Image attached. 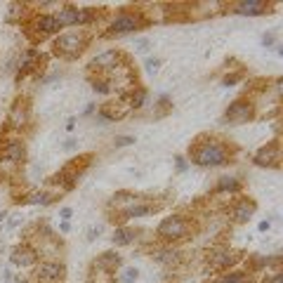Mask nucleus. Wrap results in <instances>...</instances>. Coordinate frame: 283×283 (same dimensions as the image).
Segmentation results:
<instances>
[{
  "label": "nucleus",
  "instance_id": "1",
  "mask_svg": "<svg viewBox=\"0 0 283 283\" xmlns=\"http://www.w3.org/2000/svg\"><path fill=\"white\" fill-rule=\"evenodd\" d=\"M229 146L222 144L220 139H201L192 146V161L201 168H217V165L229 163Z\"/></svg>",
  "mask_w": 283,
  "mask_h": 283
},
{
  "label": "nucleus",
  "instance_id": "2",
  "mask_svg": "<svg viewBox=\"0 0 283 283\" xmlns=\"http://www.w3.org/2000/svg\"><path fill=\"white\" fill-rule=\"evenodd\" d=\"M87 47V36L83 31H71V33H61L54 40V52L64 57V59H76L78 54Z\"/></svg>",
  "mask_w": 283,
  "mask_h": 283
},
{
  "label": "nucleus",
  "instance_id": "3",
  "mask_svg": "<svg viewBox=\"0 0 283 283\" xmlns=\"http://www.w3.org/2000/svg\"><path fill=\"white\" fill-rule=\"evenodd\" d=\"M189 229H192V222H189L186 217H182V215H170V217H165V220L158 224L156 234H158L163 241L172 243V241H182V238L189 234Z\"/></svg>",
  "mask_w": 283,
  "mask_h": 283
},
{
  "label": "nucleus",
  "instance_id": "4",
  "mask_svg": "<svg viewBox=\"0 0 283 283\" xmlns=\"http://www.w3.org/2000/svg\"><path fill=\"white\" fill-rule=\"evenodd\" d=\"M144 26V17L139 15V12H121V15H116L111 19V33L114 36H123V33H132V31H137Z\"/></svg>",
  "mask_w": 283,
  "mask_h": 283
},
{
  "label": "nucleus",
  "instance_id": "5",
  "mask_svg": "<svg viewBox=\"0 0 283 283\" xmlns=\"http://www.w3.org/2000/svg\"><path fill=\"white\" fill-rule=\"evenodd\" d=\"M64 264L59 262H40L36 267V281L38 283H61L64 281Z\"/></svg>",
  "mask_w": 283,
  "mask_h": 283
},
{
  "label": "nucleus",
  "instance_id": "6",
  "mask_svg": "<svg viewBox=\"0 0 283 283\" xmlns=\"http://www.w3.org/2000/svg\"><path fill=\"white\" fill-rule=\"evenodd\" d=\"M250 118H253V104H250V102H245V100L234 102V104L227 109V114H224V121L234 123V125L248 123Z\"/></svg>",
  "mask_w": 283,
  "mask_h": 283
},
{
  "label": "nucleus",
  "instance_id": "7",
  "mask_svg": "<svg viewBox=\"0 0 283 283\" xmlns=\"http://www.w3.org/2000/svg\"><path fill=\"white\" fill-rule=\"evenodd\" d=\"M255 163L264 165V168H278L281 165V144L271 142V144L262 146L260 151L255 153Z\"/></svg>",
  "mask_w": 283,
  "mask_h": 283
},
{
  "label": "nucleus",
  "instance_id": "8",
  "mask_svg": "<svg viewBox=\"0 0 283 283\" xmlns=\"http://www.w3.org/2000/svg\"><path fill=\"white\" fill-rule=\"evenodd\" d=\"M31 29L36 31V33H33L36 38L43 40L45 36H52V33H57L61 26H59V22L54 19V15H38L36 19H33V26H31Z\"/></svg>",
  "mask_w": 283,
  "mask_h": 283
},
{
  "label": "nucleus",
  "instance_id": "9",
  "mask_svg": "<svg viewBox=\"0 0 283 283\" xmlns=\"http://www.w3.org/2000/svg\"><path fill=\"white\" fill-rule=\"evenodd\" d=\"M121 59H123V54L118 52V50H109V52L95 57V59L90 61V66L95 71H111V73H114L116 69H121V64H118Z\"/></svg>",
  "mask_w": 283,
  "mask_h": 283
},
{
  "label": "nucleus",
  "instance_id": "10",
  "mask_svg": "<svg viewBox=\"0 0 283 283\" xmlns=\"http://www.w3.org/2000/svg\"><path fill=\"white\" fill-rule=\"evenodd\" d=\"M208 262L215 269H227L234 262H238V255L229 248H215V250H208Z\"/></svg>",
  "mask_w": 283,
  "mask_h": 283
},
{
  "label": "nucleus",
  "instance_id": "11",
  "mask_svg": "<svg viewBox=\"0 0 283 283\" xmlns=\"http://www.w3.org/2000/svg\"><path fill=\"white\" fill-rule=\"evenodd\" d=\"M0 153H3V158L8 163H22L26 158V146H24L22 139H10V142L3 144Z\"/></svg>",
  "mask_w": 283,
  "mask_h": 283
},
{
  "label": "nucleus",
  "instance_id": "12",
  "mask_svg": "<svg viewBox=\"0 0 283 283\" xmlns=\"http://www.w3.org/2000/svg\"><path fill=\"white\" fill-rule=\"evenodd\" d=\"M12 264H17V267H33L36 262H38V253L31 248V245H17L15 250H12Z\"/></svg>",
  "mask_w": 283,
  "mask_h": 283
},
{
  "label": "nucleus",
  "instance_id": "13",
  "mask_svg": "<svg viewBox=\"0 0 283 283\" xmlns=\"http://www.w3.org/2000/svg\"><path fill=\"white\" fill-rule=\"evenodd\" d=\"M255 210H257V206H255L253 199H238V201H234V206H231V217H234L236 222H248L255 215Z\"/></svg>",
  "mask_w": 283,
  "mask_h": 283
},
{
  "label": "nucleus",
  "instance_id": "14",
  "mask_svg": "<svg viewBox=\"0 0 283 283\" xmlns=\"http://www.w3.org/2000/svg\"><path fill=\"white\" fill-rule=\"evenodd\" d=\"M234 12L245 17H257L269 12V3H264V0H241V3L234 5Z\"/></svg>",
  "mask_w": 283,
  "mask_h": 283
},
{
  "label": "nucleus",
  "instance_id": "15",
  "mask_svg": "<svg viewBox=\"0 0 283 283\" xmlns=\"http://www.w3.org/2000/svg\"><path fill=\"white\" fill-rule=\"evenodd\" d=\"M26 123H29V104H26V100H17L12 111H10V125L19 130Z\"/></svg>",
  "mask_w": 283,
  "mask_h": 283
},
{
  "label": "nucleus",
  "instance_id": "16",
  "mask_svg": "<svg viewBox=\"0 0 283 283\" xmlns=\"http://www.w3.org/2000/svg\"><path fill=\"white\" fill-rule=\"evenodd\" d=\"M95 267L104 271V274H114L116 269L121 267V255L118 253H102L97 260H95Z\"/></svg>",
  "mask_w": 283,
  "mask_h": 283
},
{
  "label": "nucleus",
  "instance_id": "17",
  "mask_svg": "<svg viewBox=\"0 0 283 283\" xmlns=\"http://www.w3.org/2000/svg\"><path fill=\"white\" fill-rule=\"evenodd\" d=\"M40 61H43V57H40L38 50H29V52H24L22 61H19V73H22V76H26V73L38 71Z\"/></svg>",
  "mask_w": 283,
  "mask_h": 283
},
{
  "label": "nucleus",
  "instance_id": "18",
  "mask_svg": "<svg viewBox=\"0 0 283 283\" xmlns=\"http://www.w3.org/2000/svg\"><path fill=\"white\" fill-rule=\"evenodd\" d=\"M153 260L165 264V267H175L179 262V250L175 248H161V250H153Z\"/></svg>",
  "mask_w": 283,
  "mask_h": 283
},
{
  "label": "nucleus",
  "instance_id": "19",
  "mask_svg": "<svg viewBox=\"0 0 283 283\" xmlns=\"http://www.w3.org/2000/svg\"><path fill=\"white\" fill-rule=\"evenodd\" d=\"M146 97H149V92L144 87H135V90H130V95L125 100H128V107L130 109H142L146 104Z\"/></svg>",
  "mask_w": 283,
  "mask_h": 283
},
{
  "label": "nucleus",
  "instance_id": "20",
  "mask_svg": "<svg viewBox=\"0 0 283 283\" xmlns=\"http://www.w3.org/2000/svg\"><path fill=\"white\" fill-rule=\"evenodd\" d=\"M114 243L116 245H130L135 238H137V234H135V229H128V227H118V229L114 231Z\"/></svg>",
  "mask_w": 283,
  "mask_h": 283
},
{
  "label": "nucleus",
  "instance_id": "21",
  "mask_svg": "<svg viewBox=\"0 0 283 283\" xmlns=\"http://www.w3.org/2000/svg\"><path fill=\"white\" fill-rule=\"evenodd\" d=\"M238 189H241V182H238L236 177H222V179L217 182V192L234 194V192H238Z\"/></svg>",
  "mask_w": 283,
  "mask_h": 283
},
{
  "label": "nucleus",
  "instance_id": "22",
  "mask_svg": "<svg viewBox=\"0 0 283 283\" xmlns=\"http://www.w3.org/2000/svg\"><path fill=\"white\" fill-rule=\"evenodd\" d=\"M222 283H250V276L243 271H231V274L222 276Z\"/></svg>",
  "mask_w": 283,
  "mask_h": 283
},
{
  "label": "nucleus",
  "instance_id": "23",
  "mask_svg": "<svg viewBox=\"0 0 283 283\" xmlns=\"http://www.w3.org/2000/svg\"><path fill=\"white\" fill-rule=\"evenodd\" d=\"M137 276H139L137 269L128 267V269H123V274L118 276V281H121V283H135V281H137Z\"/></svg>",
  "mask_w": 283,
  "mask_h": 283
},
{
  "label": "nucleus",
  "instance_id": "24",
  "mask_svg": "<svg viewBox=\"0 0 283 283\" xmlns=\"http://www.w3.org/2000/svg\"><path fill=\"white\" fill-rule=\"evenodd\" d=\"M109 80L107 78H97V80H95V83H92V87H95V92H102V95H109V92H111V87H109Z\"/></svg>",
  "mask_w": 283,
  "mask_h": 283
},
{
  "label": "nucleus",
  "instance_id": "25",
  "mask_svg": "<svg viewBox=\"0 0 283 283\" xmlns=\"http://www.w3.org/2000/svg\"><path fill=\"white\" fill-rule=\"evenodd\" d=\"M29 203H40V206H47V203H52V196L50 194H33L29 199Z\"/></svg>",
  "mask_w": 283,
  "mask_h": 283
},
{
  "label": "nucleus",
  "instance_id": "26",
  "mask_svg": "<svg viewBox=\"0 0 283 283\" xmlns=\"http://www.w3.org/2000/svg\"><path fill=\"white\" fill-rule=\"evenodd\" d=\"M132 142H135V137H128V135H123V137H116V142L114 144L121 149V146H130Z\"/></svg>",
  "mask_w": 283,
  "mask_h": 283
},
{
  "label": "nucleus",
  "instance_id": "27",
  "mask_svg": "<svg viewBox=\"0 0 283 283\" xmlns=\"http://www.w3.org/2000/svg\"><path fill=\"white\" fill-rule=\"evenodd\" d=\"M158 66H161V59H156V57H153V59H146V71H158Z\"/></svg>",
  "mask_w": 283,
  "mask_h": 283
},
{
  "label": "nucleus",
  "instance_id": "28",
  "mask_svg": "<svg viewBox=\"0 0 283 283\" xmlns=\"http://www.w3.org/2000/svg\"><path fill=\"white\" fill-rule=\"evenodd\" d=\"M262 283H283V276H281V271H276V274H271V276H267Z\"/></svg>",
  "mask_w": 283,
  "mask_h": 283
},
{
  "label": "nucleus",
  "instance_id": "29",
  "mask_svg": "<svg viewBox=\"0 0 283 283\" xmlns=\"http://www.w3.org/2000/svg\"><path fill=\"white\" fill-rule=\"evenodd\" d=\"M149 45H151V43H149V40H146V38H139V40H135V47H137V50H142V52H144V50H149Z\"/></svg>",
  "mask_w": 283,
  "mask_h": 283
},
{
  "label": "nucleus",
  "instance_id": "30",
  "mask_svg": "<svg viewBox=\"0 0 283 283\" xmlns=\"http://www.w3.org/2000/svg\"><path fill=\"white\" fill-rule=\"evenodd\" d=\"M71 215H73V210H71V208H61V210H59V217L64 220V222H69Z\"/></svg>",
  "mask_w": 283,
  "mask_h": 283
},
{
  "label": "nucleus",
  "instance_id": "31",
  "mask_svg": "<svg viewBox=\"0 0 283 283\" xmlns=\"http://www.w3.org/2000/svg\"><path fill=\"white\" fill-rule=\"evenodd\" d=\"M100 234H102V227H92V229L87 231V241H95Z\"/></svg>",
  "mask_w": 283,
  "mask_h": 283
},
{
  "label": "nucleus",
  "instance_id": "32",
  "mask_svg": "<svg viewBox=\"0 0 283 283\" xmlns=\"http://www.w3.org/2000/svg\"><path fill=\"white\" fill-rule=\"evenodd\" d=\"M238 78H241V73H234V76H227L224 78V85H234L238 80Z\"/></svg>",
  "mask_w": 283,
  "mask_h": 283
},
{
  "label": "nucleus",
  "instance_id": "33",
  "mask_svg": "<svg viewBox=\"0 0 283 283\" xmlns=\"http://www.w3.org/2000/svg\"><path fill=\"white\" fill-rule=\"evenodd\" d=\"M64 149H76V139H69V142L64 144Z\"/></svg>",
  "mask_w": 283,
  "mask_h": 283
},
{
  "label": "nucleus",
  "instance_id": "34",
  "mask_svg": "<svg viewBox=\"0 0 283 283\" xmlns=\"http://www.w3.org/2000/svg\"><path fill=\"white\" fill-rule=\"evenodd\" d=\"M271 40H274V36L269 33V36H264V40H262V43H264V45H271Z\"/></svg>",
  "mask_w": 283,
  "mask_h": 283
},
{
  "label": "nucleus",
  "instance_id": "35",
  "mask_svg": "<svg viewBox=\"0 0 283 283\" xmlns=\"http://www.w3.org/2000/svg\"><path fill=\"white\" fill-rule=\"evenodd\" d=\"M269 229V222L264 220V222H260V231H267Z\"/></svg>",
  "mask_w": 283,
  "mask_h": 283
}]
</instances>
